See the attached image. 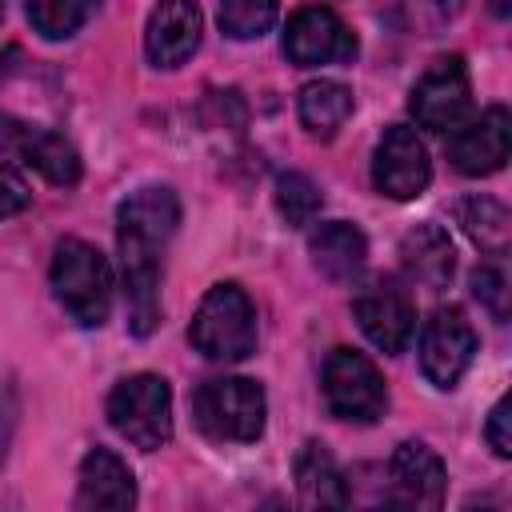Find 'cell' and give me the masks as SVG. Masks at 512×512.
Here are the masks:
<instances>
[{"mask_svg": "<svg viewBox=\"0 0 512 512\" xmlns=\"http://www.w3.org/2000/svg\"><path fill=\"white\" fill-rule=\"evenodd\" d=\"M180 224V200L164 184L136 188L116 208V244H120V276H124V304L128 328L148 336L160 320V272L164 252Z\"/></svg>", "mask_w": 512, "mask_h": 512, "instance_id": "obj_1", "label": "cell"}, {"mask_svg": "<svg viewBox=\"0 0 512 512\" xmlns=\"http://www.w3.org/2000/svg\"><path fill=\"white\" fill-rule=\"evenodd\" d=\"M52 296L56 304L80 324V328H100L112 308V272L108 260L88 244V240H60L52 252Z\"/></svg>", "mask_w": 512, "mask_h": 512, "instance_id": "obj_2", "label": "cell"}, {"mask_svg": "<svg viewBox=\"0 0 512 512\" xmlns=\"http://www.w3.org/2000/svg\"><path fill=\"white\" fill-rule=\"evenodd\" d=\"M192 348L204 360L236 364L256 352V308L240 284H212L188 328Z\"/></svg>", "mask_w": 512, "mask_h": 512, "instance_id": "obj_3", "label": "cell"}, {"mask_svg": "<svg viewBox=\"0 0 512 512\" xmlns=\"http://www.w3.org/2000/svg\"><path fill=\"white\" fill-rule=\"evenodd\" d=\"M192 416H196V428L208 440L252 444L264 432L268 400H264V388L248 376H216V380H204L196 388Z\"/></svg>", "mask_w": 512, "mask_h": 512, "instance_id": "obj_4", "label": "cell"}, {"mask_svg": "<svg viewBox=\"0 0 512 512\" xmlns=\"http://www.w3.org/2000/svg\"><path fill=\"white\" fill-rule=\"evenodd\" d=\"M108 424L136 448L156 452L172 440V388L156 372L124 376L108 392Z\"/></svg>", "mask_w": 512, "mask_h": 512, "instance_id": "obj_5", "label": "cell"}, {"mask_svg": "<svg viewBox=\"0 0 512 512\" xmlns=\"http://www.w3.org/2000/svg\"><path fill=\"white\" fill-rule=\"evenodd\" d=\"M324 404L332 416L352 424H372L388 408V388L376 364L352 348H332L324 360Z\"/></svg>", "mask_w": 512, "mask_h": 512, "instance_id": "obj_6", "label": "cell"}, {"mask_svg": "<svg viewBox=\"0 0 512 512\" xmlns=\"http://www.w3.org/2000/svg\"><path fill=\"white\" fill-rule=\"evenodd\" d=\"M408 108H412L416 124L428 132H452L456 124H464L472 112V80H468L464 60L436 56L412 84Z\"/></svg>", "mask_w": 512, "mask_h": 512, "instance_id": "obj_7", "label": "cell"}, {"mask_svg": "<svg viewBox=\"0 0 512 512\" xmlns=\"http://www.w3.org/2000/svg\"><path fill=\"white\" fill-rule=\"evenodd\" d=\"M356 36L352 28L324 4L292 12L284 28V56L296 68H320V64H352L356 60Z\"/></svg>", "mask_w": 512, "mask_h": 512, "instance_id": "obj_8", "label": "cell"}, {"mask_svg": "<svg viewBox=\"0 0 512 512\" xmlns=\"http://www.w3.org/2000/svg\"><path fill=\"white\" fill-rule=\"evenodd\" d=\"M352 312H356V324L360 332L388 356H400L416 332V308H412V296L408 288H400L392 276H380L372 284H364L352 300Z\"/></svg>", "mask_w": 512, "mask_h": 512, "instance_id": "obj_9", "label": "cell"}, {"mask_svg": "<svg viewBox=\"0 0 512 512\" xmlns=\"http://www.w3.org/2000/svg\"><path fill=\"white\" fill-rule=\"evenodd\" d=\"M476 356V328L460 308H436L420 328V372L436 388H456Z\"/></svg>", "mask_w": 512, "mask_h": 512, "instance_id": "obj_10", "label": "cell"}, {"mask_svg": "<svg viewBox=\"0 0 512 512\" xmlns=\"http://www.w3.org/2000/svg\"><path fill=\"white\" fill-rule=\"evenodd\" d=\"M428 180H432V160H428L424 140L404 124L384 128V136L376 144V156H372L376 192L392 196V200H412L428 188Z\"/></svg>", "mask_w": 512, "mask_h": 512, "instance_id": "obj_11", "label": "cell"}, {"mask_svg": "<svg viewBox=\"0 0 512 512\" xmlns=\"http://www.w3.org/2000/svg\"><path fill=\"white\" fill-rule=\"evenodd\" d=\"M512 148V116L508 108H488L480 116H468L448 136V160L464 176H492L504 168Z\"/></svg>", "mask_w": 512, "mask_h": 512, "instance_id": "obj_12", "label": "cell"}, {"mask_svg": "<svg viewBox=\"0 0 512 512\" xmlns=\"http://www.w3.org/2000/svg\"><path fill=\"white\" fill-rule=\"evenodd\" d=\"M444 460L424 440H404L388 460V504L400 508H440L444 504Z\"/></svg>", "mask_w": 512, "mask_h": 512, "instance_id": "obj_13", "label": "cell"}, {"mask_svg": "<svg viewBox=\"0 0 512 512\" xmlns=\"http://www.w3.org/2000/svg\"><path fill=\"white\" fill-rule=\"evenodd\" d=\"M204 32V16L196 0H160L144 28V52L156 68H180Z\"/></svg>", "mask_w": 512, "mask_h": 512, "instance_id": "obj_14", "label": "cell"}, {"mask_svg": "<svg viewBox=\"0 0 512 512\" xmlns=\"http://www.w3.org/2000/svg\"><path fill=\"white\" fill-rule=\"evenodd\" d=\"M0 136L48 184L72 188L80 180V156H76V148L64 136H56L48 128H36V124H20V120H0Z\"/></svg>", "mask_w": 512, "mask_h": 512, "instance_id": "obj_15", "label": "cell"}, {"mask_svg": "<svg viewBox=\"0 0 512 512\" xmlns=\"http://www.w3.org/2000/svg\"><path fill=\"white\" fill-rule=\"evenodd\" d=\"M308 252L320 276H328L332 284H352L364 264H368V240L356 224L348 220H328L308 236Z\"/></svg>", "mask_w": 512, "mask_h": 512, "instance_id": "obj_16", "label": "cell"}, {"mask_svg": "<svg viewBox=\"0 0 512 512\" xmlns=\"http://www.w3.org/2000/svg\"><path fill=\"white\" fill-rule=\"evenodd\" d=\"M132 504H136V480L128 464L108 448H92L80 460L76 508H132Z\"/></svg>", "mask_w": 512, "mask_h": 512, "instance_id": "obj_17", "label": "cell"}, {"mask_svg": "<svg viewBox=\"0 0 512 512\" xmlns=\"http://www.w3.org/2000/svg\"><path fill=\"white\" fill-rule=\"evenodd\" d=\"M400 264H404L412 284H424L432 292L444 288L452 280V268H456V252H452L448 232L440 224H416L400 240Z\"/></svg>", "mask_w": 512, "mask_h": 512, "instance_id": "obj_18", "label": "cell"}, {"mask_svg": "<svg viewBox=\"0 0 512 512\" xmlns=\"http://www.w3.org/2000/svg\"><path fill=\"white\" fill-rule=\"evenodd\" d=\"M296 488H300V500L308 508H344L352 500L340 464L332 460V452L320 440H308L300 448V456H296Z\"/></svg>", "mask_w": 512, "mask_h": 512, "instance_id": "obj_19", "label": "cell"}, {"mask_svg": "<svg viewBox=\"0 0 512 512\" xmlns=\"http://www.w3.org/2000/svg\"><path fill=\"white\" fill-rule=\"evenodd\" d=\"M296 112H300V124L312 136L332 140L344 128V120L352 116V92L340 80H312V84L300 88Z\"/></svg>", "mask_w": 512, "mask_h": 512, "instance_id": "obj_20", "label": "cell"}, {"mask_svg": "<svg viewBox=\"0 0 512 512\" xmlns=\"http://www.w3.org/2000/svg\"><path fill=\"white\" fill-rule=\"evenodd\" d=\"M456 220L464 224V232L472 236V244H480V252L488 256H504L508 252V232H512V220H508V208L492 196H468L456 204Z\"/></svg>", "mask_w": 512, "mask_h": 512, "instance_id": "obj_21", "label": "cell"}, {"mask_svg": "<svg viewBox=\"0 0 512 512\" xmlns=\"http://www.w3.org/2000/svg\"><path fill=\"white\" fill-rule=\"evenodd\" d=\"M96 12V0H28V24L44 40H64L80 32Z\"/></svg>", "mask_w": 512, "mask_h": 512, "instance_id": "obj_22", "label": "cell"}, {"mask_svg": "<svg viewBox=\"0 0 512 512\" xmlns=\"http://www.w3.org/2000/svg\"><path fill=\"white\" fill-rule=\"evenodd\" d=\"M220 8V28L232 40H256L276 24L280 0H216Z\"/></svg>", "mask_w": 512, "mask_h": 512, "instance_id": "obj_23", "label": "cell"}, {"mask_svg": "<svg viewBox=\"0 0 512 512\" xmlns=\"http://www.w3.org/2000/svg\"><path fill=\"white\" fill-rule=\"evenodd\" d=\"M276 212H280L292 228L312 224L316 212H320V188H316L304 172H280V176H276Z\"/></svg>", "mask_w": 512, "mask_h": 512, "instance_id": "obj_24", "label": "cell"}, {"mask_svg": "<svg viewBox=\"0 0 512 512\" xmlns=\"http://www.w3.org/2000/svg\"><path fill=\"white\" fill-rule=\"evenodd\" d=\"M472 296H476L496 320H504V316H508V296H512L504 268H500V264H480V268L472 272Z\"/></svg>", "mask_w": 512, "mask_h": 512, "instance_id": "obj_25", "label": "cell"}, {"mask_svg": "<svg viewBox=\"0 0 512 512\" xmlns=\"http://www.w3.org/2000/svg\"><path fill=\"white\" fill-rule=\"evenodd\" d=\"M484 440L492 444V452H496L500 460L512 456V400H508V396H500V400L492 404L488 424H484Z\"/></svg>", "mask_w": 512, "mask_h": 512, "instance_id": "obj_26", "label": "cell"}, {"mask_svg": "<svg viewBox=\"0 0 512 512\" xmlns=\"http://www.w3.org/2000/svg\"><path fill=\"white\" fill-rule=\"evenodd\" d=\"M28 200H32L28 184H24L12 168H4V164H0V220H4V216L24 212V208H28Z\"/></svg>", "mask_w": 512, "mask_h": 512, "instance_id": "obj_27", "label": "cell"}, {"mask_svg": "<svg viewBox=\"0 0 512 512\" xmlns=\"http://www.w3.org/2000/svg\"><path fill=\"white\" fill-rule=\"evenodd\" d=\"M420 8H432L436 20H444V16H452L460 8V0H420Z\"/></svg>", "mask_w": 512, "mask_h": 512, "instance_id": "obj_28", "label": "cell"}, {"mask_svg": "<svg viewBox=\"0 0 512 512\" xmlns=\"http://www.w3.org/2000/svg\"><path fill=\"white\" fill-rule=\"evenodd\" d=\"M492 16L504 20V16H508V0H492Z\"/></svg>", "mask_w": 512, "mask_h": 512, "instance_id": "obj_29", "label": "cell"}]
</instances>
